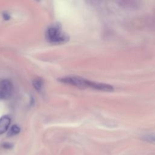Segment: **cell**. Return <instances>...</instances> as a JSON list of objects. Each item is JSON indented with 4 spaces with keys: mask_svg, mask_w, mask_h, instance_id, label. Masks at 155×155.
I'll use <instances>...</instances> for the list:
<instances>
[{
    "mask_svg": "<svg viewBox=\"0 0 155 155\" xmlns=\"http://www.w3.org/2000/svg\"><path fill=\"white\" fill-rule=\"evenodd\" d=\"M19 132H20V128L16 125H13L10 128V129L8 133V135L9 136H12L18 134Z\"/></svg>",
    "mask_w": 155,
    "mask_h": 155,
    "instance_id": "cell-6",
    "label": "cell"
},
{
    "mask_svg": "<svg viewBox=\"0 0 155 155\" xmlns=\"http://www.w3.org/2000/svg\"><path fill=\"white\" fill-rule=\"evenodd\" d=\"M142 139L144 141L155 144V134H146L142 137Z\"/></svg>",
    "mask_w": 155,
    "mask_h": 155,
    "instance_id": "cell-7",
    "label": "cell"
},
{
    "mask_svg": "<svg viewBox=\"0 0 155 155\" xmlns=\"http://www.w3.org/2000/svg\"><path fill=\"white\" fill-rule=\"evenodd\" d=\"M13 85L10 81L4 79L0 82V99H8L12 93Z\"/></svg>",
    "mask_w": 155,
    "mask_h": 155,
    "instance_id": "cell-3",
    "label": "cell"
},
{
    "mask_svg": "<svg viewBox=\"0 0 155 155\" xmlns=\"http://www.w3.org/2000/svg\"><path fill=\"white\" fill-rule=\"evenodd\" d=\"M58 81L62 83L71 85L80 88H91V81L87 80L82 77L69 76L58 79Z\"/></svg>",
    "mask_w": 155,
    "mask_h": 155,
    "instance_id": "cell-2",
    "label": "cell"
},
{
    "mask_svg": "<svg viewBox=\"0 0 155 155\" xmlns=\"http://www.w3.org/2000/svg\"><path fill=\"white\" fill-rule=\"evenodd\" d=\"M3 147L5 148H10L12 145V144L9 143H5L4 145H3Z\"/></svg>",
    "mask_w": 155,
    "mask_h": 155,
    "instance_id": "cell-9",
    "label": "cell"
},
{
    "mask_svg": "<svg viewBox=\"0 0 155 155\" xmlns=\"http://www.w3.org/2000/svg\"><path fill=\"white\" fill-rule=\"evenodd\" d=\"M11 119L7 115H4L0 118V134L7 131Z\"/></svg>",
    "mask_w": 155,
    "mask_h": 155,
    "instance_id": "cell-4",
    "label": "cell"
},
{
    "mask_svg": "<svg viewBox=\"0 0 155 155\" xmlns=\"http://www.w3.org/2000/svg\"><path fill=\"white\" fill-rule=\"evenodd\" d=\"M120 4L122 5H124L125 7H131V6H133V7H136L137 5V2L136 1H120L119 2Z\"/></svg>",
    "mask_w": 155,
    "mask_h": 155,
    "instance_id": "cell-8",
    "label": "cell"
},
{
    "mask_svg": "<svg viewBox=\"0 0 155 155\" xmlns=\"http://www.w3.org/2000/svg\"><path fill=\"white\" fill-rule=\"evenodd\" d=\"M47 41L51 44H61L69 40L68 36L62 30L59 24H53L50 26L45 33Z\"/></svg>",
    "mask_w": 155,
    "mask_h": 155,
    "instance_id": "cell-1",
    "label": "cell"
},
{
    "mask_svg": "<svg viewBox=\"0 0 155 155\" xmlns=\"http://www.w3.org/2000/svg\"><path fill=\"white\" fill-rule=\"evenodd\" d=\"M33 87H35V88L38 90L39 91L43 85V81L42 79L41 78H36L33 81Z\"/></svg>",
    "mask_w": 155,
    "mask_h": 155,
    "instance_id": "cell-5",
    "label": "cell"
},
{
    "mask_svg": "<svg viewBox=\"0 0 155 155\" xmlns=\"http://www.w3.org/2000/svg\"><path fill=\"white\" fill-rule=\"evenodd\" d=\"M3 17L5 20H8L10 19V15L7 13H3Z\"/></svg>",
    "mask_w": 155,
    "mask_h": 155,
    "instance_id": "cell-10",
    "label": "cell"
}]
</instances>
